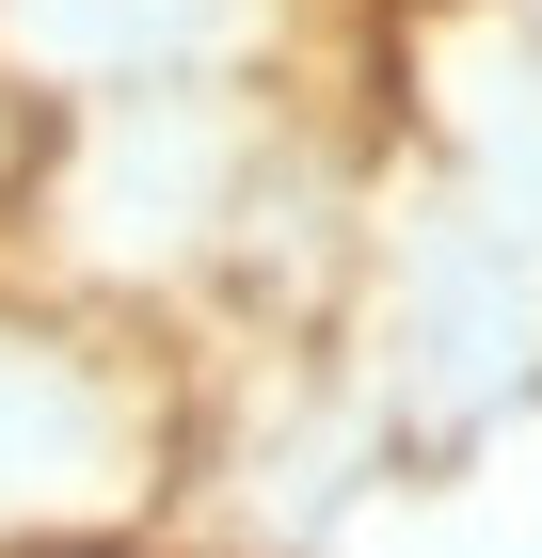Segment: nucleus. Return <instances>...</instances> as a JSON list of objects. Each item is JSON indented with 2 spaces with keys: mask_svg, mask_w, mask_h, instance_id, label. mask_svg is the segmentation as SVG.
Masks as SVG:
<instances>
[{
  "mask_svg": "<svg viewBox=\"0 0 542 558\" xmlns=\"http://www.w3.org/2000/svg\"><path fill=\"white\" fill-rule=\"evenodd\" d=\"M383 384H399V430H431V447L495 430L510 399L542 384V240H527V223H495L462 175H447V208L399 240Z\"/></svg>",
  "mask_w": 542,
  "mask_h": 558,
  "instance_id": "2",
  "label": "nucleus"
},
{
  "mask_svg": "<svg viewBox=\"0 0 542 558\" xmlns=\"http://www.w3.org/2000/svg\"><path fill=\"white\" fill-rule=\"evenodd\" d=\"M176 463V415L144 384V351L81 303L0 288V558L112 543Z\"/></svg>",
  "mask_w": 542,
  "mask_h": 558,
  "instance_id": "1",
  "label": "nucleus"
}]
</instances>
